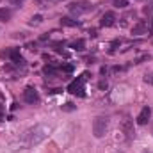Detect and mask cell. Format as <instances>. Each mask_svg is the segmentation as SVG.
Returning a JSON list of instances; mask_svg holds the SVG:
<instances>
[{
    "instance_id": "4",
    "label": "cell",
    "mask_w": 153,
    "mask_h": 153,
    "mask_svg": "<svg viewBox=\"0 0 153 153\" xmlns=\"http://www.w3.org/2000/svg\"><path fill=\"white\" fill-rule=\"evenodd\" d=\"M91 2H87V0H78V2H71L70 5H68V9L73 13V14H84V13H87V11H91Z\"/></svg>"
},
{
    "instance_id": "6",
    "label": "cell",
    "mask_w": 153,
    "mask_h": 153,
    "mask_svg": "<svg viewBox=\"0 0 153 153\" xmlns=\"http://www.w3.org/2000/svg\"><path fill=\"white\" fill-rule=\"evenodd\" d=\"M121 132L125 134V137L126 139H134V135H135V128H134V121L132 119H123L121 121Z\"/></svg>"
},
{
    "instance_id": "3",
    "label": "cell",
    "mask_w": 153,
    "mask_h": 153,
    "mask_svg": "<svg viewBox=\"0 0 153 153\" xmlns=\"http://www.w3.org/2000/svg\"><path fill=\"white\" fill-rule=\"evenodd\" d=\"M87 76L89 73H82V76H78L76 80H73L71 84H70V87H68V91L71 93V94H78V96H85V93H84V82L87 80Z\"/></svg>"
},
{
    "instance_id": "11",
    "label": "cell",
    "mask_w": 153,
    "mask_h": 153,
    "mask_svg": "<svg viewBox=\"0 0 153 153\" xmlns=\"http://www.w3.org/2000/svg\"><path fill=\"white\" fill-rule=\"evenodd\" d=\"M11 16H13V11H11V9L0 7V22H9Z\"/></svg>"
},
{
    "instance_id": "17",
    "label": "cell",
    "mask_w": 153,
    "mask_h": 153,
    "mask_svg": "<svg viewBox=\"0 0 153 153\" xmlns=\"http://www.w3.org/2000/svg\"><path fill=\"white\" fill-rule=\"evenodd\" d=\"M150 59H152V55L144 53V55H141L139 59H135V64H141V62H144V61H150Z\"/></svg>"
},
{
    "instance_id": "22",
    "label": "cell",
    "mask_w": 153,
    "mask_h": 153,
    "mask_svg": "<svg viewBox=\"0 0 153 153\" xmlns=\"http://www.w3.org/2000/svg\"><path fill=\"white\" fill-rule=\"evenodd\" d=\"M144 13H146V14L153 13V5H146V7H144Z\"/></svg>"
},
{
    "instance_id": "13",
    "label": "cell",
    "mask_w": 153,
    "mask_h": 153,
    "mask_svg": "<svg viewBox=\"0 0 153 153\" xmlns=\"http://www.w3.org/2000/svg\"><path fill=\"white\" fill-rule=\"evenodd\" d=\"M71 48H73V50H76V52L85 50V41H84V39H76V41H73V43H71Z\"/></svg>"
},
{
    "instance_id": "8",
    "label": "cell",
    "mask_w": 153,
    "mask_h": 153,
    "mask_svg": "<svg viewBox=\"0 0 153 153\" xmlns=\"http://www.w3.org/2000/svg\"><path fill=\"white\" fill-rule=\"evenodd\" d=\"M116 25V14L114 13H105L103 16H102V20H100V27H105V29H109V27H114Z\"/></svg>"
},
{
    "instance_id": "23",
    "label": "cell",
    "mask_w": 153,
    "mask_h": 153,
    "mask_svg": "<svg viewBox=\"0 0 153 153\" xmlns=\"http://www.w3.org/2000/svg\"><path fill=\"white\" fill-rule=\"evenodd\" d=\"M148 29H150V32L153 34V18L150 20V23H148Z\"/></svg>"
},
{
    "instance_id": "9",
    "label": "cell",
    "mask_w": 153,
    "mask_h": 153,
    "mask_svg": "<svg viewBox=\"0 0 153 153\" xmlns=\"http://www.w3.org/2000/svg\"><path fill=\"white\" fill-rule=\"evenodd\" d=\"M9 59H11L16 66H23V64H25V61H23V57L20 55V50H18V48H11V52H9Z\"/></svg>"
},
{
    "instance_id": "18",
    "label": "cell",
    "mask_w": 153,
    "mask_h": 153,
    "mask_svg": "<svg viewBox=\"0 0 153 153\" xmlns=\"http://www.w3.org/2000/svg\"><path fill=\"white\" fill-rule=\"evenodd\" d=\"M61 70H62V71H66V73H71V71H73V66H70V64H64Z\"/></svg>"
},
{
    "instance_id": "20",
    "label": "cell",
    "mask_w": 153,
    "mask_h": 153,
    "mask_svg": "<svg viewBox=\"0 0 153 153\" xmlns=\"http://www.w3.org/2000/svg\"><path fill=\"white\" fill-rule=\"evenodd\" d=\"M98 87H100V89H107V80H100Z\"/></svg>"
},
{
    "instance_id": "12",
    "label": "cell",
    "mask_w": 153,
    "mask_h": 153,
    "mask_svg": "<svg viewBox=\"0 0 153 153\" xmlns=\"http://www.w3.org/2000/svg\"><path fill=\"white\" fill-rule=\"evenodd\" d=\"M61 25H62V27H76L78 22H76V20H71V18H68V16H64V18H61Z\"/></svg>"
},
{
    "instance_id": "21",
    "label": "cell",
    "mask_w": 153,
    "mask_h": 153,
    "mask_svg": "<svg viewBox=\"0 0 153 153\" xmlns=\"http://www.w3.org/2000/svg\"><path fill=\"white\" fill-rule=\"evenodd\" d=\"M9 4H13V5H22L23 4V0H7Z\"/></svg>"
},
{
    "instance_id": "24",
    "label": "cell",
    "mask_w": 153,
    "mask_h": 153,
    "mask_svg": "<svg viewBox=\"0 0 153 153\" xmlns=\"http://www.w3.org/2000/svg\"><path fill=\"white\" fill-rule=\"evenodd\" d=\"M2 119H4V116H2V112H0V121H2Z\"/></svg>"
},
{
    "instance_id": "1",
    "label": "cell",
    "mask_w": 153,
    "mask_h": 153,
    "mask_svg": "<svg viewBox=\"0 0 153 153\" xmlns=\"http://www.w3.org/2000/svg\"><path fill=\"white\" fill-rule=\"evenodd\" d=\"M50 126H46V125H38V126H34L32 130H29V134H27V144H39V143H43L46 137H48V134H50Z\"/></svg>"
},
{
    "instance_id": "7",
    "label": "cell",
    "mask_w": 153,
    "mask_h": 153,
    "mask_svg": "<svg viewBox=\"0 0 153 153\" xmlns=\"http://www.w3.org/2000/svg\"><path fill=\"white\" fill-rule=\"evenodd\" d=\"M148 23L144 22V20H139L134 27H132V34L134 36H144V34H148Z\"/></svg>"
},
{
    "instance_id": "5",
    "label": "cell",
    "mask_w": 153,
    "mask_h": 153,
    "mask_svg": "<svg viewBox=\"0 0 153 153\" xmlns=\"http://www.w3.org/2000/svg\"><path fill=\"white\" fill-rule=\"evenodd\" d=\"M23 100H25L27 103H30V105H34V103L39 102V93L36 91L34 85H27V87L23 89Z\"/></svg>"
},
{
    "instance_id": "15",
    "label": "cell",
    "mask_w": 153,
    "mask_h": 153,
    "mask_svg": "<svg viewBox=\"0 0 153 153\" xmlns=\"http://www.w3.org/2000/svg\"><path fill=\"white\" fill-rule=\"evenodd\" d=\"M43 22V16L41 14H36V16H32L30 20H29V25H39Z\"/></svg>"
},
{
    "instance_id": "10",
    "label": "cell",
    "mask_w": 153,
    "mask_h": 153,
    "mask_svg": "<svg viewBox=\"0 0 153 153\" xmlns=\"http://www.w3.org/2000/svg\"><path fill=\"white\" fill-rule=\"evenodd\" d=\"M150 117H152V109L150 107H144L139 112V116H137V125H146L150 121Z\"/></svg>"
},
{
    "instance_id": "19",
    "label": "cell",
    "mask_w": 153,
    "mask_h": 153,
    "mask_svg": "<svg viewBox=\"0 0 153 153\" xmlns=\"http://www.w3.org/2000/svg\"><path fill=\"white\" fill-rule=\"evenodd\" d=\"M144 80H146V82H152V84H153V73H146V75H144Z\"/></svg>"
},
{
    "instance_id": "2",
    "label": "cell",
    "mask_w": 153,
    "mask_h": 153,
    "mask_svg": "<svg viewBox=\"0 0 153 153\" xmlns=\"http://www.w3.org/2000/svg\"><path fill=\"white\" fill-rule=\"evenodd\" d=\"M107 126H109L107 117H103V116L94 117V121H93V134H94V137H98V139L103 137L105 132H107Z\"/></svg>"
},
{
    "instance_id": "14",
    "label": "cell",
    "mask_w": 153,
    "mask_h": 153,
    "mask_svg": "<svg viewBox=\"0 0 153 153\" xmlns=\"http://www.w3.org/2000/svg\"><path fill=\"white\" fill-rule=\"evenodd\" d=\"M112 5H114L116 9H126L130 5V2L128 0H112Z\"/></svg>"
},
{
    "instance_id": "16",
    "label": "cell",
    "mask_w": 153,
    "mask_h": 153,
    "mask_svg": "<svg viewBox=\"0 0 153 153\" xmlns=\"http://www.w3.org/2000/svg\"><path fill=\"white\" fill-rule=\"evenodd\" d=\"M75 109H76V105L71 103V102H68V103L62 105V111H64V112H71V111H75Z\"/></svg>"
}]
</instances>
